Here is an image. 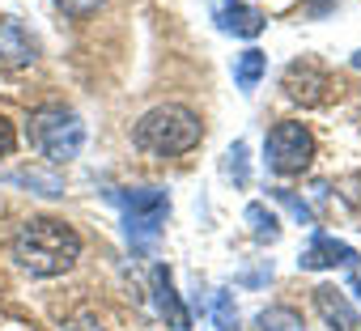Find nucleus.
<instances>
[{
  "mask_svg": "<svg viewBox=\"0 0 361 331\" xmlns=\"http://www.w3.org/2000/svg\"><path fill=\"white\" fill-rule=\"evenodd\" d=\"M81 255V234L56 217H30L13 234V259L30 276H60L77 263Z\"/></svg>",
  "mask_w": 361,
  "mask_h": 331,
  "instance_id": "1",
  "label": "nucleus"
},
{
  "mask_svg": "<svg viewBox=\"0 0 361 331\" xmlns=\"http://www.w3.org/2000/svg\"><path fill=\"white\" fill-rule=\"evenodd\" d=\"M200 136H204L200 115L188 111V106H174V102L153 106L149 115H140V123H136V132H132V140H136L145 153H153V157H178V153L196 149Z\"/></svg>",
  "mask_w": 361,
  "mask_h": 331,
  "instance_id": "2",
  "label": "nucleus"
},
{
  "mask_svg": "<svg viewBox=\"0 0 361 331\" xmlns=\"http://www.w3.org/2000/svg\"><path fill=\"white\" fill-rule=\"evenodd\" d=\"M111 200L123 208V230H128L132 251H149L166 225L170 196L161 187H119V192H111Z\"/></svg>",
  "mask_w": 361,
  "mask_h": 331,
  "instance_id": "3",
  "label": "nucleus"
},
{
  "mask_svg": "<svg viewBox=\"0 0 361 331\" xmlns=\"http://www.w3.org/2000/svg\"><path fill=\"white\" fill-rule=\"evenodd\" d=\"M30 136H35L39 153L60 166V161H73V157L81 153V144H85V123H81L73 111H64V106H43V111H35V119H30Z\"/></svg>",
  "mask_w": 361,
  "mask_h": 331,
  "instance_id": "4",
  "label": "nucleus"
},
{
  "mask_svg": "<svg viewBox=\"0 0 361 331\" xmlns=\"http://www.w3.org/2000/svg\"><path fill=\"white\" fill-rule=\"evenodd\" d=\"M264 153L276 175H302L314 157V136L302 123H276L264 140Z\"/></svg>",
  "mask_w": 361,
  "mask_h": 331,
  "instance_id": "5",
  "label": "nucleus"
},
{
  "mask_svg": "<svg viewBox=\"0 0 361 331\" xmlns=\"http://www.w3.org/2000/svg\"><path fill=\"white\" fill-rule=\"evenodd\" d=\"M285 89H289L293 102H302V106H319V102L327 98V89H331V77H327L310 56H302V60H293V64L285 68Z\"/></svg>",
  "mask_w": 361,
  "mask_h": 331,
  "instance_id": "6",
  "label": "nucleus"
},
{
  "mask_svg": "<svg viewBox=\"0 0 361 331\" xmlns=\"http://www.w3.org/2000/svg\"><path fill=\"white\" fill-rule=\"evenodd\" d=\"M35 60H39L35 35H30L18 18H0V68H5V73H18V68H30Z\"/></svg>",
  "mask_w": 361,
  "mask_h": 331,
  "instance_id": "7",
  "label": "nucleus"
},
{
  "mask_svg": "<svg viewBox=\"0 0 361 331\" xmlns=\"http://www.w3.org/2000/svg\"><path fill=\"white\" fill-rule=\"evenodd\" d=\"M298 263L310 268V272H319V268H357V251L348 242L331 238L327 230H314V238H310V246L302 251Z\"/></svg>",
  "mask_w": 361,
  "mask_h": 331,
  "instance_id": "8",
  "label": "nucleus"
},
{
  "mask_svg": "<svg viewBox=\"0 0 361 331\" xmlns=\"http://www.w3.org/2000/svg\"><path fill=\"white\" fill-rule=\"evenodd\" d=\"M213 18H217V26H221L226 35H234V39H255V35H264V22H268L259 9L243 5V0H217V5H213Z\"/></svg>",
  "mask_w": 361,
  "mask_h": 331,
  "instance_id": "9",
  "label": "nucleus"
},
{
  "mask_svg": "<svg viewBox=\"0 0 361 331\" xmlns=\"http://www.w3.org/2000/svg\"><path fill=\"white\" fill-rule=\"evenodd\" d=\"M153 301H157L161 318H166L174 331H192V314L183 310V301H178V293H174L170 268H153Z\"/></svg>",
  "mask_w": 361,
  "mask_h": 331,
  "instance_id": "10",
  "label": "nucleus"
},
{
  "mask_svg": "<svg viewBox=\"0 0 361 331\" xmlns=\"http://www.w3.org/2000/svg\"><path fill=\"white\" fill-rule=\"evenodd\" d=\"M314 306H319V314L331 323V331H361V318L353 314V306L344 301V293H336V289H314Z\"/></svg>",
  "mask_w": 361,
  "mask_h": 331,
  "instance_id": "11",
  "label": "nucleus"
},
{
  "mask_svg": "<svg viewBox=\"0 0 361 331\" xmlns=\"http://www.w3.org/2000/svg\"><path fill=\"white\" fill-rule=\"evenodd\" d=\"M264 68H268L264 51H243V56H238V64H234V81H238V89H247V94H251V89L259 85Z\"/></svg>",
  "mask_w": 361,
  "mask_h": 331,
  "instance_id": "12",
  "label": "nucleus"
},
{
  "mask_svg": "<svg viewBox=\"0 0 361 331\" xmlns=\"http://www.w3.org/2000/svg\"><path fill=\"white\" fill-rule=\"evenodd\" d=\"M259 331H302V318L285 306H272L259 314Z\"/></svg>",
  "mask_w": 361,
  "mask_h": 331,
  "instance_id": "13",
  "label": "nucleus"
},
{
  "mask_svg": "<svg viewBox=\"0 0 361 331\" xmlns=\"http://www.w3.org/2000/svg\"><path fill=\"white\" fill-rule=\"evenodd\" d=\"M247 221H251V234H255L259 242H272V238L281 234V230H276V217H272L264 204H251V208H247Z\"/></svg>",
  "mask_w": 361,
  "mask_h": 331,
  "instance_id": "14",
  "label": "nucleus"
},
{
  "mask_svg": "<svg viewBox=\"0 0 361 331\" xmlns=\"http://www.w3.org/2000/svg\"><path fill=\"white\" fill-rule=\"evenodd\" d=\"M272 200H276V204H285V208H289V213H293L298 221H306V225H314V208H310L306 200H298L293 192H285V187H272Z\"/></svg>",
  "mask_w": 361,
  "mask_h": 331,
  "instance_id": "15",
  "label": "nucleus"
},
{
  "mask_svg": "<svg viewBox=\"0 0 361 331\" xmlns=\"http://www.w3.org/2000/svg\"><path fill=\"white\" fill-rule=\"evenodd\" d=\"M13 183H30V187H43V196H60V179H43L39 170H22V175H13Z\"/></svg>",
  "mask_w": 361,
  "mask_h": 331,
  "instance_id": "16",
  "label": "nucleus"
},
{
  "mask_svg": "<svg viewBox=\"0 0 361 331\" xmlns=\"http://www.w3.org/2000/svg\"><path fill=\"white\" fill-rule=\"evenodd\" d=\"M213 314H217V327H221V331H234V306H230V297H226V293H217Z\"/></svg>",
  "mask_w": 361,
  "mask_h": 331,
  "instance_id": "17",
  "label": "nucleus"
},
{
  "mask_svg": "<svg viewBox=\"0 0 361 331\" xmlns=\"http://www.w3.org/2000/svg\"><path fill=\"white\" fill-rule=\"evenodd\" d=\"M226 170H230L238 183H247V144H234V149H230V166H226Z\"/></svg>",
  "mask_w": 361,
  "mask_h": 331,
  "instance_id": "18",
  "label": "nucleus"
},
{
  "mask_svg": "<svg viewBox=\"0 0 361 331\" xmlns=\"http://www.w3.org/2000/svg\"><path fill=\"white\" fill-rule=\"evenodd\" d=\"M56 5H60L68 18H90V13L102 5V0H56Z\"/></svg>",
  "mask_w": 361,
  "mask_h": 331,
  "instance_id": "19",
  "label": "nucleus"
},
{
  "mask_svg": "<svg viewBox=\"0 0 361 331\" xmlns=\"http://www.w3.org/2000/svg\"><path fill=\"white\" fill-rule=\"evenodd\" d=\"M13 144H18V136H13V123H9L5 115H0V157H5Z\"/></svg>",
  "mask_w": 361,
  "mask_h": 331,
  "instance_id": "20",
  "label": "nucleus"
},
{
  "mask_svg": "<svg viewBox=\"0 0 361 331\" xmlns=\"http://www.w3.org/2000/svg\"><path fill=\"white\" fill-rule=\"evenodd\" d=\"M64 331H102V327H98V323H94L90 314H81V318H73V323H68Z\"/></svg>",
  "mask_w": 361,
  "mask_h": 331,
  "instance_id": "21",
  "label": "nucleus"
},
{
  "mask_svg": "<svg viewBox=\"0 0 361 331\" xmlns=\"http://www.w3.org/2000/svg\"><path fill=\"white\" fill-rule=\"evenodd\" d=\"M353 293H357V297H361V276H357V280H353Z\"/></svg>",
  "mask_w": 361,
  "mask_h": 331,
  "instance_id": "22",
  "label": "nucleus"
},
{
  "mask_svg": "<svg viewBox=\"0 0 361 331\" xmlns=\"http://www.w3.org/2000/svg\"><path fill=\"white\" fill-rule=\"evenodd\" d=\"M353 68H361V51H357V56H353Z\"/></svg>",
  "mask_w": 361,
  "mask_h": 331,
  "instance_id": "23",
  "label": "nucleus"
}]
</instances>
